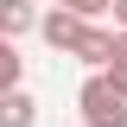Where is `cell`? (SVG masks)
Returning <instances> with one entry per match:
<instances>
[{
  "mask_svg": "<svg viewBox=\"0 0 127 127\" xmlns=\"http://www.w3.org/2000/svg\"><path fill=\"white\" fill-rule=\"evenodd\" d=\"M76 114H83V127H127V95H114L108 76L95 70V76H83V89H76Z\"/></svg>",
  "mask_w": 127,
  "mask_h": 127,
  "instance_id": "1",
  "label": "cell"
},
{
  "mask_svg": "<svg viewBox=\"0 0 127 127\" xmlns=\"http://www.w3.org/2000/svg\"><path fill=\"white\" fill-rule=\"evenodd\" d=\"M38 38H45L57 57H76V45L89 38V19L76 13H64V6H45V19H38Z\"/></svg>",
  "mask_w": 127,
  "mask_h": 127,
  "instance_id": "2",
  "label": "cell"
},
{
  "mask_svg": "<svg viewBox=\"0 0 127 127\" xmlns=\"http://www.w3.org/2000/svg\"><path fill=\"white\" fill-rule=\"evenodd\" d=\"M38 19H45V6H38V0H0V38H6V45L32 38V32H38Z\"/></svg>",
  "mask_w": 127,
  "mask_h": 127,
  "instance_id": "3",
  "label": "cell"
},
{
  "mask_svg": "<svg viewBox=\"0 0 127 127\" xmlns=\"http://www.w3.org/2000/svg\"><path fill=\"white\" fill-rule=\"evenodd\" d=\"M0 127H38V102H32V89L0 95Z\"/></svg>",
  "mask_w": 127,
  "mask_h": 127,
  "instance_id": "4",
  "label": "cell"
},
{
  "mask_svg": "<svg viewBox=\"0 0 127 127\" xmlns=\"http://www.w3.org/2000/svg\"><path fill=\"white\" fill-rule=\"evenodd\" d=\"M13 89H26V57H19V45L0 38V95H13Z\"/></svg>",
  "mask_w": 127,
  "mask_h": 127,
  "instance_id": "5",
  "label": "cell"
},
{
  "mask_svg": "<svg viewBox=\"0 0 127 127\" xmlns=\"http://www.w3.org/2000/svg\"><path fill=\"white\" fill-rule=\"evenodd\" d=\"M64 13H76V19H89V26H102L108 0H64Z\"/></svg>",
  "mask_w": 127,
  "mask_h": 127,
  "instance_id": "6",
  "label": "cell"
},
{
  "mask_svg": "<svg viewBox=\"0 0 127 127\" xmlns=\"http://www.w3.org/2000/svg\"><path fill=\"white\" fill-rule=\"evenodd\" d=\"M108 19H114V32H127V0H108Z\"/></svg>",
  "mask_w": 127,
  "mask_h": 127,
  "instance_id": "7",
  "label": "cell"
},
{
  "mask_svg": "<svg viewBox=\"0 0 127 127\" xmlns=\"http://www.w3.org/2000/svg\"><path fill=\"white\" fill-rule=\"evenodd\" d=\"M51 6H64V0H51Z\"/></svg>",
  "mask_w": 127,
  "mask_h": 127,
  "instance_id": "8",
  "label": "cell"
}]
</instances>
